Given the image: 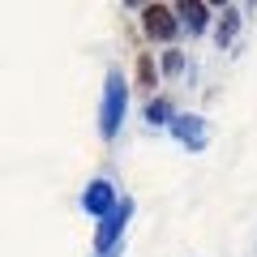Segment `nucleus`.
Listing matches in <instances>:
<instances>
[{
  "label": "nucleus",
  "mask_w": 257,
  "mask_h": 257,
  "mask_svg": "<svg viewBox=\"0 0 257 257\" xmlns=\"http://www.w3.org/2000/svg\"><path fill=\"white\" fill-rule=\"evenodd\" d=\"M146 30L155 39H172L176 35V22H172V13H167V9H146Z\"/></svg>",
  "instance_id": "nucleus-1"
}]
</instances>
